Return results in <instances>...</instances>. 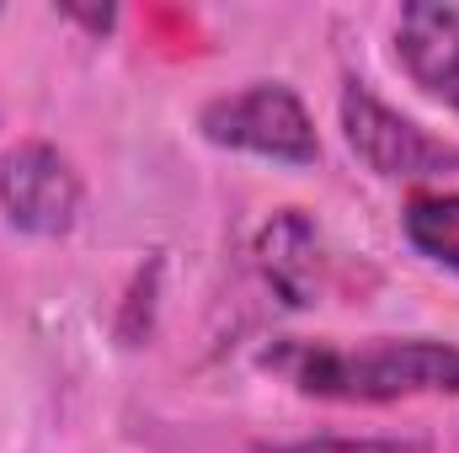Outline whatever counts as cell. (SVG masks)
I'll list each match as a JSON object with an SVG mask.
<instances>
[{
  "instance_id": "6da1fadb",
  "label": "cell",
  "mask_w": 459,
  "mask_h": 453,
  "mask_svg": "<svg viewBox=\"0 0 459 453\" xmlns=\"http://www.w3.org/2000/svg\"><path fill=\"white\" fill-rule=\"evenodd\" d=\"M267 368L289 373L316 400H411V395H459V346L428 337H379L358 346L332 341H289L267 352Z\"/></svg>"
},
{
  "instance_id": "7a4b0ae2",
  "label": "cell",
  "mask_w": 459,
  "mask_h": 453,
  "mask_svg": "<svg viewBox=\"0 0 459 453\" xmlns=\"http://www.w3.org/2000/svg\"><path fill=\"white\" fill-rule=\"evenodd\" d=\"M198 128L220 150L262 155V160H278V166H316L321 160L316 123L283 81H256L246 91L214 97L198 113Z\"/></svg>"
},
{
  "instance_id": "3957f363",
  "label": "cell",
  "mask_w": 459,
  "mask_h": 453,
  "mask_svg": "<svg viewBox=\"0 0 459 453\" xmlns=\"http://www.w3.org/2000/svg\"><path fill=\"white\" fill-rule=\"evenodd\" d=\"M337 113H342L347 150L374 176H385V182H422V176H438V171H455L459 166V144H444L428 128H417L411 117L385 107L363 81H347L342 86Z\"/></svg>"
},
{
  "instance_id": "277c9868",
  "label": "cell",
  "mask_w": 459,
  "mask_h": 453,
  "mask_svg": "<svg viewBox=\"0 0 459 453\" xmlns=\"http://www.w3.org/2000/svg\"><path fill=\"white\" fill-rule=\"evenodd\" d=\"M0 209L22 235L59 240L81 219V171L70 166L65 150L27 139V144L5 150V160H0Z\"/></svg>"
},
{
  "instance_id": "5b68a950",
  "label": "cell",
  "mask_w": 459,
  "mask_h": 453,
  "mask_svg": "<svg viewBox=\"0 0 459 453\" xmlns=\"http://www.w3.org/2000/svg\"><path fill=\"white\" fill-rule=\"evenodd\" d=\"M395 59L411 75V86H422L428 97L459 113V5H433V0L401 5Z\"/></svg>"
},
{
  "instance_id": "8992f818",
  "label": "cell",
  "mask_w": 459,
  "mask_h": 453,
  "mask_svg": "<svg viewBox=\"0 0 459 453\" xmlns=\"http://www.w3.org/2000/svg\"><path fill=\"white\" fill-rule=\"evenodd\" d=\"M256 261H262V278L273 283V294L283 304L305 310L316 299V225L299 209H283L262 225Z\"/></svg>"
},
{
  "instance_id": "52a82bcc",
  "label": "cell",
  "mask_w": 459,
  "mask_h": 453,
  "mask_svg": "<svg viewBox=\"0 0 459 453\" xmlns=\"http://www.w3.org/2000/svg\"><path fill=\"white\" fill-rule=\"evenodd\" d=\"M401 229H406L417 256L459 272V192H422V198H411L406 214H401Z\"/></svg>"
},
{
  "instance_id": "ba28073f",
  "label": "cell",
  "mask_w": 459,
  "mask_h": 453,
  "mask_svg": "<svg viewBox=\"0 0 459 453\" xmlns=\"http://www.w3.org/2000/svg\"><path fill=\"white\" fill-rule=\"evenodd\" d=\"M262 453H433L428 443L411 438H305V443H283V449Z\"/></svg>"
},
{
  "instance_id": "9c48e42d",
  "label": "cell",
  "mask_w": 459,
  "mask_h": 453,
  "mask_svg": "<svg viewBox=\"0 0 459 453\" xmlns=\"http://www.w3.org/2000/svg\"><path fill=\"white\" fill-rule=\"evenodd\" d=\"M65 16H75V21H86L91 32H108V27H113V11H75V5H65Z\"/></svg>"
}]
</instances>
